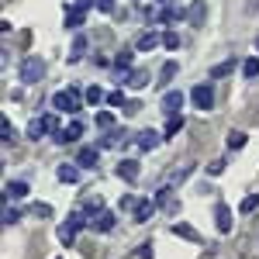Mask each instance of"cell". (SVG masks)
<instances>
[{"label":"cell","mask_w":259,"mask_h":259,"mask_svg":"<svg viewBox=\"0 0 259 259\" xmlns=\"http://www.w3.org/2000/svg\"><path fill=\"white\" fill-rule=\"evenodd\" d=\"M59 118L56 114H41V118H31V124H28V139L38 142L41 135H59Z\"/></svg>","instance_id":"6da1fadb"},{"label":"cell","mask_w":259,"mask_h":259,"mask_svg":"<svg viewBox=\"0 0 259 259\" xmlns=\"http://www.w3.org/2000/svg\"><path fill=\"white\" fill-rule=\"evenodd\" d=\"M18 76H21V83H41V76H45V59L41 56H28V59L21 62Z\"/></svg>","instance_id":"7a4b0ae2"},{"label":"cell","mask_w":259,"mask_h":259,"mask_svg":"<svg viewBox=\"0 0 259 259\" xmlns=\"http://www.w3.org/2000/svg\"><path fill=\"white\" fill-rule=\"evenodd\" d=\"M83 225H90V221L83 218L80 211H76V214H69L66 225H59V242H62V245H73V242H76V232H80Z\"/></svg>","instance_id":"3957f363"},{"label":"cell","mask_w":259,"mask_h":259,"mask_svg":"<svg viewBox=\"0 0 259 259\" xmlns=\"http://www.w3.org/2000/svg\"><path fill=\"white\" fill-rule=\"evenodd\" d=\"M52 107H56L59 114H76V111H80V94H76V90H59V94L52 97Z\"/></svg>","instance_id":"277c9868"},{"label":"cell","mask_w":259,"mask_h":259,"mask_svg":"<svg viewBox=\"0 0 259 259\" xmlns=\"http://www.w3.org/2000/svg\"><path fill=\"white\" fill-rule=\"evenodd\" d=\"M190 100H194L197 111H211V107H214V87H211V83H197L194 94H190Z\"/></svg>","instance_id":"5b68a950"},{"label":"cell","mask_w":259,"mask_h":259,"mask_svg":"<svg viewBox=\"0 0 259 259\" xmlns=\"http://www.w3.org/2000/svg\"><path fill=\"white\" fill-rule=\"evenodd\" d=\"M83 135V121H69V124H66V128H62L59 135H52V142H59V145H66V142H76Z\"/></svg>","instance_id":"8992f818"},{"label":"cell","mask_w":259,"mask_h":259,"mask_svg":"<svg viewBox=\"0 0 259 259\" xmlns=\"http://www.w3.org/2000/svg\"><path fill=\"white\" fill-rule=\"evenodd\" d=\"M114 173H118L124 183H135V180H139V173H142V166H139V159H121Z\"/></svg>","instance_id":"52a82bcc"},{"label":"cell","mask_w":259,"mask_h":259,"mask_svg":"<svg viewBox=\"0 0 259 259\" xmlns=\"http://www.w3.org/2000/svg\"><path fill=\"white\" fill-rule=\"evenodd\" d=\"M76 162H80V169H94L100 162V149L97 145H83L80 152H76Z\"/></svg>","instance_id":"ba28073f"},{"label":"cell","mask_w":259,"mask_h":259,"mask_svg":"<svg viewBox=\"0 0 259 259\" xmlns=\"http://www.w3.org/2000/svg\"><path fill=\"white\" fill-rule=\"evenodd\" d=\"M180 111H183V94H180V90H169V94L162 97V114L177 118Z\"/></svg>","instance_id":"9c48e42d"},{"label":"cell","mask_w":259,"mask_h":259,"mask_svg":"<svg viewBox=\"0 0 259 259\" xmlns=\"http://www.w3.org/2000/svg\"><path fill=\"white\" fill-rule=\"evenodd\" d=\"M214 225H218L221 235L232 232V207H228V204H218V207H214Z\"/></svg>","instance_id":"30bf717a"},{"label":"cell","mask_w":259,"mask_h":259,"mask_svg":"<svg viewBox=\"0 0 259 259\" xmlns=\"http://www.w3.org/2000/svg\"><path fill=\"white\" fill-rule=\"evenodd\" d=\"M83 21H87V11H83V7H76V4L66 7V28H69V31H80Z\"/></svg>","instance_id":"8fae6325"},{"label":"cell","mask_w":259,"mask_h":259,"mask_svg":"<svg viewBox=\"0 0 259 259\" xmlns=\"http://www.w3.org/2000/svg\"><path fill=\"white\" fill-rule=\"evenodd\" d=\"M152 214H156V200H152V197H142L139 204H135V221H139V225H145Z\"/></svg>","instance_id":"7c38bea8"},{"label":"cell","mask_w":259,"mask_h":259,"mask_svg":"<svg viewBox=\"0 0 259 259\" xmlns=\"http://www.w3.org/2000/svg\"><path fill=\"white\" fill-rule=\"evenodd\" d=\"M21 197H28V183L24 180H11L4 187V200H21Z\"/></svg>","instance_id":"4fadbf2b"},{"label":"cell","mask_w":259,"mask_h":259,"mask_svg":"<svg viewBox=\"0 0 259 259\" xmlns=\"http://www.w3.org/2000/svg\"><path fill=\"white\" fill-rule=\"evenodd\" d=\"M135 145H139L142 152L156 149V145H159V132H152V128H145V132H139V135H135Z\"/></svg>","instance_id":"5bb4252c"},{"label":"cell","mask_w":259,"mask_h":259,"mask_svg":"<svg viewBox=\"0 0 259 259\" xmlns=\"http://www.w3.org/2000/svg\"><path fill=\"white\" fill-rule=\"evenodd\" d=\"M114 214H111V211H100V214H94V218H90V228H94V232H111V228H114Z\"/></svg>","instance_id":"9a60e30c"},{"label":"cell","mask_w":259,"mask_h":259,"mask_svg":"<svg viewBox=\"0 0 259 259\" xmlns=\"http://www.w3.org/2000/svg\"><path fill=\"white\" fill-rule=\"evenodd\" d=\"M56 177H59L62 183H76V180H80V162H62L59 169H56Z\"/></svg>","instance_id":"2e32d148"},{"label":"cell","mask_w":259,"mask_h":259,"mask_svg":"<svg viewBox=\"0 0 259 259\" xmlns=\"http://www.w3.org/2000/svg\"><path fill=\"white\" fill-rule=\"evenodd\" d=\"M128 139H132L128 132H121V128H111V132H107V135L100 139V149H111V145H121V142H128Z\"/></svg>","instance_id":"e0dca14e"},{"label":"cell","mask_w":259,"mask_h":259,"mask_svg":"<svg viewBox=\"0 0 259 259\" xmlns=\"http://www.w3.org/2000/svg\"><path fill=\"white\" fill-rule=\"evenodd\" d=\"M83 56H87V35H80V31H76V38H73V49H69V56H66V59H69V62H80Z\"/></svg>","instance_id":"ac0fdd59"},{"label":"cell","mask_w":259,"mask_h":259,"mask_svg":"<svg viewBox=\"0 0 259 259\" xmlns=\"http://www.w3.org/2000/svg\"><path fill=\"white\" fill-rule=\"evenodd\" d=\"M156 207H166V211H177V200H173V190H169V187H162L159 194H156Z\"/></svg>","instance_id":"d6986e66"},{"label":"cell","mask_w":259,"mask_h":259,"mask_svg":"<svg viewBox=\"0 0 259 259\" xmlns=\"http://www.w3.org/2000/svg\"><path fill=\"white\" fill-rule=\"evenodd\" d=\"M173 235H180V239H187V242H200V235L187 225V221H177V225H173Z\"/></svg>","instance_id":"ffe728a7"},{"label":"cell","mask_w":259,"mask_h":259,"mask_svg":"<svg viewBox=\"0 0 259 259\" xmlns=\"http://www.w3.org/2000/svg\"><path fill=\"white\" fill-rule=\"evenodd\" d=\"M156 45H162V35H159V31H145V35L139 38V49H142V52H149V49H156Z\"/></svg>","instance_id":"44dd1931"},{"label":"cell","mask_w":259,"mask_h":259,"mask_svg":"<svg viewBox=\"0 0 259 259\" xmlns=\"http://www.w3.org/2000/svg\"><path fill=\"white\" fill-rule=\"evenodd\" d=\"M124 83H128L132 90H142V87L149 83V73H145V69H135V73H128V76H124Z\"/></svg>","instance_id":"7402d4cb"},{"label":"cell","mask_w":259,"mask_h":259,"mask_svg":"<svg viewBox=\"0 0 259 259\" xmlns=\"http://www.w3.org/2000/svg\"><path fill=\"white\" fill-rule=\"evenodd\" d=\"M232 69H235V56H232V59H225V62H218V66L211 69V80H221V76H228Z\"/></svg>","instance_id":"603a6c76"},{"label":"cell","mask_w":259,"mask_h":259,"mask_svg":"<svg viewBox=\"0 0 259 259\" xmlns=\"http://www.w3.org/2000/svg\"><path fill=\"white\" fill-rule=\"evenodd\" d=\"M242 76H245V80H256V76H259V59H256V56L242 62Z\"/></svg>","instance_id":"cb8c5ba5"},{"label":"cell","mask_w":259,"mask_h":259,"mask_svg":"<svg viewBox=\"0 0 259 259\" xmlns=\"http://www.w3.org/2000/svg\"><path fill=\"white\" fill-rule=\"evenodd\" d=\"M187 21H190V24H194V28H197L200 21H204V0H197V4H194V7H190V11H187Z\"/></svg>","instance_id":"d4e9b609"},{"label":"cell","mask_w":259,"mask_h":259,"mask_svg":"<svg viewBox=\"0 0 259 259\" xmlns=\"http://www.w3.org/2000/svg\"><path fill=\"white\" fill-rule=\"evenodd\" d=\"M177 69H180V66H177L173 59H169V62H162V69H159V83H169L173 76H177Z\"/></svg>","instance_id":"484cf974"},{"label":"cell","mask_w":259,"mask_h":259,"mask_svg":"<svg viewBox=\"0 0 259 259\" xmlns=\"http://www.w3.org/2000/svg\"><path fill=\"white\" fill-rule=\"evenodd\" d=\"M114 69H132V49H121L114 56Z\"/></svg>","instance_id":"4316f807"},{"label":"cell","mask_w":259,"mask_h":259,"mask_svg":"<svg viewBox=\"0 0 259 259\" xmlns=\"http://www.w3.org/2000/svg\"><path fill=\"white\" fill-rule=\"evenodd\" d=\"M83 207H87L90 214H100V211H104V200H100V194H90V197L83 200Z\"/></svg>","instance_id":"83f0119b"},{"label":"cell","mask_w":259,"mask_h":259,"mask_svg":"<svg viewBox=\"0 0 259 259\" xmlns=\"http://www.w3.org/2000/svg\"><path fill=\"white\" fill-rule=\"evenodd\" d=\"M97 128L100 132H111V128H114V114H111V111H100L97 114Z\"/></svg>","instance_id":"f1b7e54d"},{"label":"cell","mask_w":259,"mask_h":259,"mask_svg":"<svg viewBox=\"0 0 259 259\" xmlns=\"http://www.w3.org/2000/svg\"><path fill=\"white\" fill-rule=\"evenodd\" d=\"M162 45H166L169 52H177V49H180V35H177V31H162Z\"/></svg>","instance_id":"f546056e"},{"label":"cell","mask_w":259,"mask_h":259,"mask_svg":"<svg viewBox=\"0 0 259 259\" xmlns=\"http://www.w3.org/2000/svg\"><path fill=\"white\" fill-rule=\"evenodd\" d=\"M87 100H90V104H94V107H97L100 100H107V94H104V90H100V87H87Z\"/></svg>","instance_id":"4dcf8cb0"},{"label":"cell","mask_w":259,"mask_h":259,"mask_svg":"<svg viewBox=\"0 0 259 259\" xmlns=\"http://www.w3.org/2000/svg\"><path fill=\"white\" fill-rule=\"evenodd\" d=\"M0 135H4V145H11V142H14V128H11V118L0 121Z\"/></svg>","instance_id":"1f68e13d"},{"label":"cell","mask_w":259,"mask_h":259,"mask_svg":"<svg viewBox=\"0 0 259 259\" xmlns=\"http://www.w3.org/2000/svg\"><path fill=\"white\" fill-rule=\"evenodd\" d=\"M256 207H259V194H249V197L242 200V214H252Z\"/></svg>","instance_id":"d6a6232c"},{"label":"cell","mask_w":259,"mask_h":259,"mask_svg":"<svg viewBox=\"0 0 259 259\" xmlns=\"http://www.w3.org/2000/svg\"><path fill=\"white\" fill-rule=\"evenodd\" d=\"M245 145V132H228V149H242Z\"/></svg>","instance_id":"836d02e7"},{"label":"cell","mask_w":259,"mask_h":259,"mask_svg":"<svg viewBox=\"0 0 259 259\" xmlns=\"http://www.w3.org/2000/svg\"><path fill=\"white\" fill-rule=\"evenodd\" d=\"M107 104H111V107H124L128 100H124V94H121V90H111V94H107Z\"/></svg>","instance_id":"e575fe53"},{"label":"cell","mask_w":259,"mask_h":259,"mask_svg":"<svg viewBox=\"0 0 259 259\" xmlns=\"http://www.w3.org/2000/svg\"><path fill=\"white\" fill-rule=\"evenodd\" d=\"M180 128H183V114H177V118H169V124H166V135H177Z\"/></svg>","instance_id":"d590c367"},{"label":"cell","mask_w":259,"mask_h":259,"mask_svg":"<svg viewBox=\"0 0 259 259\" xmlns=\"http://www.w3.org/2000/svg\"><path fill=\"white\" fill-rule=\"evenodd\" d=\"M31 214H38V218H52V207H49V204H35Z\"/></svg>","instance_id":"8d00e7d4"},{"label":"cell","mask_w":259,"mask_h":259,"mask_svg":"<svg viewBox=\"0 0 259 259\" xmlns=\"http://www.w3.org/2000/svg\"><path fill=\"white\" fill-rule=\"evenodd\" d=\"M14 221H21V214L14 207H4V225H14Z\"/></svg>","instance_id":"74e56055"},{"label":"cell","mask_w":259,"mask_h":259,"mask_svg":"<svg viewBox=\"0 0 259 259\" xmlns=\"http://www.w3.org/2000/svg\"><path fill=\"white\" fill-rule=\"evenodd\" d=\"M135 204H139V200L132 197V194H124V197H121V211H135Z\"/></svg>","instance_id":"f35d334b"},{"label":"cell","mask_w":259,"mask_h":259,"mask_svg":"<svg viewBox=\"0 0 259 259\" xmlns=\"http://www.w3.org/2000/svg\"><path fill=\"white\" fill-rule=\"evenodd\" d=\"M97 11H104V14H111V11H114V0H97Z\"/></svg>","instance_id":"ab89813d"},{"label":"cell","mask_w":259,"mask_h":259,"mask_svg":"<svg viewBox=\"0 0 259 259\" xmlns=\"http://www.w3.org/2000/svg\"><path fill=\"white\" fill-rule=\"evenodd\" d=\"M207 173H211V177H218V173H225V162H211V166H207Z\"/></svg>","instance_id":"60d3db41"},{"label":"cell","mask_w":259,"mask_h":259,"mask_svg":"<svg viewBox=\"0 0 259 259\" xmlns=\"http://www.w3.org/2000/svg\"><path fill=\"white\" fill-rule=\"evenodd\" d=\"M124 114H139V100H128L124 104Z\"/></svg>","instance_id":"b9f144b4"},{"label":"cell","mask_w":259,"mask_h":259,"mask_svg":"<svg viewBox=\"0 0 259 259\" xmlns=\"http://www.w3.org/2000/svg\"><path fill=\"white\" fill-rule=\"evenodd\" d=\"M256 52H259V38H256Z\"/></svg>","instance_id":"7bdbcfd3"},{"label":"cell","mask_w":259,"mask_h":259,"mask_svg":"<svg viewBox=\"0 0 259 259\" xmlns=\"http://www.w3.org/2000/svg\"><path fill=\"white\" fill-rule=\"evenodd\" d=\"M159 4H169V0H159Z\"/></svg>","instance_id":"ee69618b"}]
</instances>
